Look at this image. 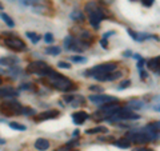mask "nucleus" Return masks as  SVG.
<instances>
[{"label": "nucleus", "instance_id": "nucleus-2", "mask_svg": "<svg viewBox=\"0 0 160 151\" xmlns=\"http://www.w3.org/2000/svg\"><path fill=\"white\" fill-rule=\"evenodd\" d=\"M126 138L131 143H135V144H146L148 142H151V140L159 139L160 134L153 133V131H147L146 128H143V130H133V131H129L126 135Z\"/></svg>", "mask_w": 160, "mask_h": 151}, {"label": "nucleus", "instance_id": "nucleus-17", "mask_svg": "<svg viewBox=\"0 0 160 151\" xmlns=\"http://www.w3.org/2000/svg\"><path fill=\"white\" fill-rule=\"evenodd\" d=\"M108 133V128L104 127V126H99V127H95V128H89L86 131V134L88 135H92V134H107Z\"/></svg>", "mask_w": 160, "mask_h": 151}, {"label": "nucleus", "instance_id": "nucleus-10", "mask_svg": "<svg viewBox=\"0 0 160 151\" xmlns=\"http://www.w3.org/2000/svg\"><path fill=\"white\" fill-rule=\"evenodd\" d=\"M89 102H92L95 104H106V103H112V102H119L116 96H111V95H106V94H93L91 96H88Z\"/></svg>", "mask_w": 160, "mask_h": 151}, {"label": "nucleus", "instance_id": "nucleus-46", "mask_svg": "<svg viewBox=\"0 0 160 151\" xmlns=\"http://www.w3.org/2000/svg\"><path fill=\"white\" fill-rule=\"evenodd\" d=\"M79 135V130H76V131H73V137H78Z\"/></svg>", "mask_w": 160, "mask_h": 151}, {"label": "nucleus", "instance_id": "nucleus-14", "mask_svg": "<svg viewBox=\"0 0 160 151\" xmlns=\"http://www.w3.org/2000/svg\"><path fill=\"white\" fill-rule=\"evenodd\" d=\"M128 34L133 40L136 42H143V40H147V39H158L156 36L153 35H149V34H144V32H135L132 29H128Z\"/></svg>", "mask_w": 160, "mask_h": 151}, {"label": "nucleus", "instance_id": "nucleus-27", "mask_svg": "<svg viewBox=\"0 0 160 151\" xmlns=\"http://www.w3.org/2000/svg\"><path fill=\"white\" fill-rule=\"evenodd\" d=\"M18 2L23 6H36L40 0H18Z\"/></svg>", "mask_w": 160, "mask_h": 151}, {"label": "nucleus", "instance_id": "nucleus-12", "mask_svg": "<svg viewBox=\"0 0 160 151\" xmlns=\"http://www.w3.org/2000/svg\"><path fill=\"white\" fill-rule=\"evenodd\" d=\"M16 96H19V90L11 87V86H4V87H0V98L13 99Z\"/></svg>", "mask_w": 160, "mask_h": 151}, {"label": "nucleus", "instance_id": "nucleus-32", "mask_svg": "<svg viewBox=\"0 0 160 151\" xmlns=\"http://www.w3.org/2000/svg\"><path fill=\"white\" fill-rule=\"evenodd\" d=\"M58 67L59 68H64V70H71V64L69 63H67V62H59L58 63Z\"/></svg>", "mask_w": 160, "mask_h": 151}, {"label": "nucleus", "instance_id": "nucleus-26", "mask_svg": "<svg viewBox=\"0 0 160 151\" xmlns=\"http://www.w3.org/2000/svg\"><path fill=\"white\" fill-rule=\"evenodd\" d=\"M79 38L82 39V40H86V42H88V40H91V32H88V31H82V32H79Z\"/></svg>", "mask_w": 160, "mask_h": 151}, {"label": "nucleus", "instance_id": "nucleus-15", "mask_svg": "<svg viewBox=\"0 0 160 151\" xmlns=\"http://www.w3.org/2000/svg\"><path fill=\"white\" fill-rule=\"evenodd\" d=\"M19 63V58L16 56H6V58H0V64L6 67H15Z\"/></svg>", "mask_w": 160, "mask_h": 151}, {"label": "nucleus", "instance_id": "nucleus-36", "mask_svg": "<svg viewBox=\"0 0 160 151\" xmlns=\"http://www.w3.org/2000/svg\"><path fill=\"white\" fill-rule=\"evenodd\" d=\"M32 84H27V83H23L22 86L19 87V90H32V87H31Z\"/></svg>", "mask_w": 160, "mask_h": 151}, {"label": "nucleus", "instance_id": "nucleus-39", "mask_svg": "<svg viewBox=\"0 0 160 151\" xmlns=\"http://www.w3.org/2000/svg\"><path fill=\"white\" fill-rule=\"evenodd\" d=\"M100 3H103L104 6H109V4H112L113 3V0H99Z\"/></svg>", "mask_w": 160, "mask_h": 151}, {"label": "nucleus", "instance_id": "nucleus-18", "mask_svg": "<svg viewBox=\"0 0 160 151\" xmlns=\"http://www.w3.org/2000/svg\"><path fill=\"white\" fill-rule=\"evenodd\" d=\"M0 19H2L9 28H13L15 27V22L12 20V18L9 16V15H7L6 12H0Z\"/></svg>", "mask_w": 160, "mask_h": 151}, {"label": "nucleus", "instance_id": "nucleus-31", "mask_svg": "<svg viewBox=\"0 0 160 151\" xmlns=\"http://www.w3.org/2000/svg\"><path fill=\"white\" fill-rule=\"evenodd\" d=\"M23 115H27V117H29V115H35V110L31 108V107H23Z\"/></svg>", "mask_w": 160, "mask_h": 151}, {"label": "nucleus", "instance_id": "nucleus-47", "mask_svg": "<svg viewBox=\"0 0 160 151\" xmlns=\"http://www.w3.org/2000/svg\"><path fill=\"white\" fill-rule=\"evenodd\" d=\"M6 143V139H0V144H4Z\"/></svg>", "mask_w": 160, "mask_h": 151}, {"label": "nucleus", "instance_id": "nucleus-22", "mask_svg": "<svg viewBox=\"0 0 160 151\" xmlns=\"http://www.w3.org/2000/svg\"><path fill=\"white\" fill-rule=\"evenodd\" d=\"M8 124L12 130H16V131H26L27 130V126H24L22 123H18V122H9Z\"/></svg>", "mask_w": 160, "mask_h": 151}, {"label": "nucleus", "instance_id": "nucleus-43", "mask_svg": "<svg viewBox=\"0 0 160 151\" xmlns=\"http://www.w3.org/2000/svg\"><path fill=\"white\" fill-rule=\"evenodd\" d=\"M133 151H152L151 148H136V150H133Z\"/></svg>", "mask_w": 160, "mask_h": 151}, {"label": "nucleus", "instance_id": "nucleus-6", "mask_svg": "<svg viewBox=\"0 0 160 151\" xmlns=\"http://www.w3.org/2000/svg\"><path fill=\"white\" fill-rule=\"evenodd\" d=\"M138 119H140V115L135 114L127 106V107H122L118 112L111 115L107 120L111 123H118V122H123V120H138Z\"/></svg>", "mask_w": 160, "mask_h": 151}, {"label": "nucleus", "instance_id": "nucleus-40", "mask_svg": "<svg viewBox=\"0 0 160 151\" xmlns=\"http://www.w3.org/2000/svg\"><path fill=\"white\" fill-rule=\"evenodd\" d=\"M147 76H148L147 72H146V71H142V70H140V78H142V79H147Z\"/></svg>", "mask_w": 160, "mask_h": 151}, {"label": "nucleus", "instance_id": "nucleus-44", "mask_svg": "<svg viewBox=\"0 0 160 151\" xmlns=\"http://www.w3.org/2000/svg\"><path fill=\"white\" fill-rule=\"evenodd\" d=\"M124 56H132V55H131V51H126V52H124Z\"/></svg>", "mask_w": 160, "mask_h": 151}, {"label": "nucleus", "instance_id": "nucleus-4", "mask_svg": "<svg viewBox=\"0 0 160 151\" xmlns=\"http://www.w3.org/2000/svg\"><path fill=\"white\" fill-rule=\"evenodd\" d=\"M89 46H91V43L86 42V40H82V39H76L72 35H68V36L64 38V48L68 49V51L83 52L84 49L89 48Z\"/></svg>", "mask_w": 160, "mask_h": 151}, {"label": "nucleus", "instance_id": "nucleus-21", "mask_svg": "<svg viewBox=\"0 0 160 151\" xmlns=\"http://www.w3.org/2000/svg\"><path fill=\"white\" fill-rule=\"evenodd\" d=\"M69 18H71L72 20H75V22H83L84 13L82 11H72L71 13H69Z\"/></svg>", "mask_w": 160, "mask_h": 151}, {"label": "nucleus", "instance_id": "nucleus-24", "mask_svg": "<svg viewBox=\"0 0 160 151\" xmlns=\"http://www.w3.org/2000/svg\"><path fill=\"white\" fill-rule=\"evenodd\" d=\"M128 107L131 110H138V108H142L143 107V102H139V100H131L128 103Z\"/></svg>", "mask_w": 160, "mask_h": 151}, {"label": "nucleus", "instance_id": "nucleus-42", "mask_svg": "<svg viewBox=\"0 0 160 151\" xmlns=\"http://www.w3.org/2000/svg\"><path fill=\"white\" fill-rule=\"evenodd\" d=\"M132 58H135L136 60H140L142 58H140V55H138V54H132Z\"/></svg>", "mask_w": 160, "mask_h": 151}, {"label": "nucleus", "instance_id": "nucleus-7", "mask_svg": "<svg viewBox=\"0 0 160 151\" xmlns=\"http://www.w3.org/2000/svg\"><path fill=\"white\" fill-rule=\"evenodd\" d=\"M52 71V68L48 66L46 62H32L27 66V72L28 74H36L40 76H47V75Z\"/></svg>", "mask_w": 160, "mask_h": 151}, {"label": "nucleus", "instance_id": "nucleus-8", "mask_svg": "<svg viewBox=\"0 0 160 151\" xmlns=\"http://www.w3.org/2000/svg\"><path fill=\"white\" fill-rule=\"evenodd\" d=\"M116 63H103V64H98V66L92 67L91 70H87L86 72V76H91V74H99V72H104V74H111L113 71H116Z\"/></svg>", "mask_w": 160, "mask_h": 151}, {"label": "nucleus", "instance_id": "nucleus-38", "mask_svg": "<svg viewBox=\"0 0 160 151\" xmlns=\"http://www.w3.org/2000/svg\"><path fill=\"white\" fill-rule=\"evenodd\" d=\"M108 42H107V39H103L102 42H100V44H102V47L104 48V49H107L108 48V44H107Z\"/></svg>", "mask_w": 160, "mask_h": 151}, {"label": "nucleus", "instance_id": "nucleus-49", "mask_svg": "<svg viewBox=\"0 0 160 151\" xmlns=\"http://www.w3.org/2000/svg\"><path fill=\"white\" fill-rule=\"evenodd\" d=\"M3 83V80H2V78H0V84H2Z\"/></svg>", "mask_w": 160, "mask_h": 151}, {"label": "nucleus", "instance_id": "nucleus-45", "mask_svg": "<svg viewBox=\"0 0 160 151\" xmlns=\"http://www.w3.org/2000/svg\"><path fill=\"white\" fill-rule=\"evenodd\" d=\"M155 111H160V106H156V107H153Z\"/></svg>", "mask_w": 160, "mask_h": 151}, {"label": "nucleus", "instance_id": "nucleus-28", "mask_svg": "<svg viewBox=\"0 0 160 151\" xmlns=\"http://www.w3.org/2000/svg\"><path fill=\"white\" fill-rule=\"evenodd\" d=\"M84 103V98L82 96V95H80V96H79V95H78V96H75V99L72 100V106H73V107H78V106L79 104H83Z\"/></svg>", "mask_w": 160, "mask_h": 151}, {"label": "nucleus", "instance_id": "nucleus-20", "mask_svg": "<svg viewBox=\"0 0 160 151\" xmlns=\"http://www.w3.org/2000/svg\"><path fill=\"white\" fill-rule=\"evenodd\" d=\"M62 52V48L58 47V46H49L46 48V54L48 55H52V56H56V55H60Z\"/></svg>", "mask_w": 160, "mask_h": 151}, {"label": "nucleus", "instance_id": "nucleus-9", "mask_svg": "<svg viewBox=\"0 0 160 151\" xmlns=\"http://www.w3.org/2000/svg\"><path fill=\"white\" fill-rule=\"evenodd\" d=\"M4 44H6V47H8L9 49L16 51V52L24 51V49H26V43H24L22 39L13 36V35H9V36H7L6 40H4Z\"/></svg>", "mask_w": 160, "mask_h": 151}, {"label": "nucleus", "instance_id": "nucleus-5", "mask_svg": "<svg viewBox=\"0 0 160 151\" xmlns=\"http://www.w3.org/2000/svg\"><path fill=\"white\" fill-rule=\"evenodd\" d=\"M0 114L4 117H15L23 114V106L13 99H8L0 104Z\"/></svg>", "mask_w": 160, "mask_h": 151}, {"label": "nucleus", "instance_id": "nucleus-41", "mask_svg": "<svg viewBox=\"0 0 160 151\" xmlns=\"http://www.w3.org/2000/svg\"><path fill=\"white\" fill-rule=\"evenodd\" d=\"M111 35H115V31H108V32H106V34H104V39H107L108 36H111Z\"/></svg>", "mask_w": 160, "mask_h": 151}, {"label": "nucleus", "instance_id": "nucleus-33", "mask_svg": "<svg viewBox=\"0 0 160 151\" xmlns=\"http://www.w3.org/2000/svg\"><path fill=\"white\" fill-rule=\"evenodd\" d=\"M129 86H131V80H124V82L120 83L119 90H126V88H128V87H129Z\"/></svg>", "mask_w": 160, "mask_h": 151}, {"label": "nucleus", "instance_id": "nucleus-16", "mask_svg": "<svg viewBox=\"0 0 160 151\" xmlns=\"http://www.w3.org/2000/svg\"><path fill=\"white\" fill-rule=\"evenodd\" d=\"M35 148L39 150V151H46L49 148V142L44 138H38L35 140Z\"/></svg>", "mask_w": 160, "mask_h": 151}, {"label": "nucleus", "instance_id": "nucleus-19", "mask_svg": "<svg viewBox=\"0 0 160 151\" xmlns=\"http://www.w3.org/2000/svg\"><path fill=\"white\" fill-rule=\"evenodd\" d=\"M113 144L115 146H118V147H120V148H129L131 147V142L127 139V138H122V139H118L116 142H113Z\"/></svg>", "mask_w": 160, "mask_h": 151}, {"label": "nucleus", "instance_id": "nucleus-48", "mask_svg": "<svg viewBox=\"0 0 160 151\" xmlns=\"http://www.w3.org/2000/svg\"><path fill=\"white\" fill-rule=\"evenodd\" d=\"M0 9H3V4L2 3H0Z\"/></svg>", "mask_w": 160, "mask_h": 151}, {"label": "nucleus", "instance_id": "nucleus-13", "mask_svg": "<svg viewBox=\"0 0 160 151\" xmlns=\"http://www.w3.org/2000/svg\"><path fill=\"white\" fill-rule=\"evenodd\" d=\"M71 118H72V122L76 126H82L89 118V114L86 111H76L71 115Z\"/></svg>", "mask_w": 160, "mask_h": 151}, {"label": "nucleus", "instance_id": "nucleus-11", "mask_svg": "<svg viewBox=\"0 0 160 151\" xmlns=\"http://www.w3.org/2000/svg\"><path fill=\"white\" fill-rule=\"evenodd\" d=\"M60 112L58 111V110H48V111H44L42 114H39L36 118H35V122H44V120H51V119H56L59 118Z\"/></svg>", "mask_w": 160, "mask_h": 151}, {"label": "nucleus", "instance_id": "nucleus-3", "mask_svg": "<svg viewBox=\"0 0 160 151\" xmlns=\"http://www.w3.org/2000/svg\"><path fill=\"white\" fill-rule=\"evenodd\" d=\"M84 9H86L87 13L89 15V24L96 29L99 28L100 22L107 18V15L104 13V11L95 2H88L86 4V7H84Z\"/></svg>", "mask_w": 160, "mask_h": 151}, {"label": "nucleus", "instance_id": "nucleus-29", "mask_svg": "<svg viewBox=\"0 0 160 151\" xmlns=\"http://www.w3.org/2000/svg\"><path fill=\"white\" fill-rule=\"evenodd\" d=\"M87 60L86 56H71V62L73 63H87Z\"/></svg>", "mask_w": 160, "mask_h": 151}, {"label": "nucleus", "instance_id": "nucleus-34", "mask_svg": "<svg viewBox=\"0 0 160 151\" xmlns=\"http://www.w3.org/2000/svg\"><path fill=\"white\" fill-rule=\"evenodd\" d=\"M44 40H46V43H53V35L51 32H47L44 35Z\"/></svg>", "mask_w": 160, "mask_h": 151}, {"label": "nucleus", "instance_id": "nucleus-23", "mask_svg": "<svg viewBox=\"0 0 160 151\" xmlns=\"http://www.w3.org/2000/svg\"><path fill=\"white\" fill-rule=\"evenodd\" d=\"M26 36H27L29 40H31L33 44H38V43H39V40H40V35H38L36 32L28 31V32H26Z\"/></svg>", "mask_w": 160, "mask_h": 151}, {"label": "nucleus", "instance_id": "nucleus-35", "mask_svg": "<svg viewBox=\"0 0 160 151\" xmlns=\"http://www.w3.org/2000/svg\"><path fill=\"white\" fill-rule=\"evenodd\" d=\"M73 99H75V95H66V96H64V102L66 103H72Z\"/></svg>", "mask_w": 160, "mask_h": 151}, {"label": "nucleus", "instance_id": "nucleus-37", "mask_svg": "<svg viewBox=\"0 0 160 151\" xmlns=\"http://www.w3.org/2000/svg\"><path fill=\"white\" fill-rule=\"evenodd\" d=\"M144 63H146V60H144V59L138 60V68H139V70H142V68H143V66H144Z\"/></svg>", "mask_w": 160, "mask_h": 151}, {"label": "nucleus", "instance_id": "nucleus-1", "mask_svg": "<svg viewBox=\"0 0 160 151\" xmlns=\"http://www.w3.org/2000/svg\"><path fill=\"white\" fill-rule=\"evenodd\" d=\"M48 79V83L52 86L53 88H56L59 90V91H63V92H68V91H72V90L76 88V86L73 84L72 80H69L68 78L66 76H63L62 74H58V72H55L53 70L51 72H49L47 76Z\"/></svg>", "mask_w": 160, "mask_h": 151}, {"label": "nucleus", "instance_id": "nucleus-25", "mask_svg": "<svg viewBox=\"0 0 160 151\" xmlns=\"http://www.w3.org/2000/svg\"><path fill=\"white\" fill-rule=\"evenodd\" d=\"M122 75H123L122 71H113V72H111V74H109V76H108V82H113V80L122 78Z\"/></svg>", "mask_w": 160, "mask_h": 151}, {"label": "nucleus", "instance_id": "nucleus-30", "mask_svg": "<svg viewBox=\"0 0 160 151\" xmlns=\"http://www.w3.org/2000/svg\"><path fill=\"white\" fill-rule=\"evenodd\" d=\"M89 91L102 94L103 92V87H102V86H89Z\"/></svg>", "mask_w": 160, "mask_h": 151}]
</instances>
